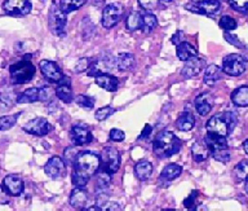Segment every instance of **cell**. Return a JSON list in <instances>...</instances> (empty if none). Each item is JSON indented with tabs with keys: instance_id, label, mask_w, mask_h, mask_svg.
Segmentation results:
<instances>
[{
	"instance_id": "cell-1",
	"label": "cell",
	"mask_w": 248,
	"mask_h": 211,
	"mask_svg": "<svg viewBox=\"0 0 248 211\" xmlns=\"http://www.w3.org/2000/svg\"><path fill=\"white\" fill-rule=\"evenodd\" d=\"M101 166V158L92 152H79L75 157L73 167V184L75 187H85Z\"/></svg>"
},
{
	"instance_id": "cell-2",
	"label": "cell",
	"mask_w": 248,
	"mask_h": 211,
	"mask_svg": "<svg viewBox=\"0 0 248 211\" xmlns=\"http://www.w3.org/2000/svg\"><path fill=\"white\" fill-rule=\"evenodd\" d=\"M181 149V141L170 131H160L153 143L154 154L159 158H170L177 154Z\"/></svg>"
},
{
	"instance_id": "cell-3",
	"label": "cell",
	"mask_w": 248,
	"mask_h": 211,
	"mask_svg": "<svg viewBox=\"0 0 248 211\" xmlns=\"http://www.w3.org/2000/svg\"><path fill=\"white\" fill-rule=\"evenodd\" d=\"M236 122H238V118L232 112H224V113H218L212 118H209L205 129L208 132L226 137L234 130Z\"/></svg>"
},
{
	"instance_id": "cell-4",
	"label": "cell",
	"mask_w": 248,
	"mask_h": 211,
	"mask_svg": "<svg viewBox=\"0 0 248 211\" xmlns=\"http://www.w3.org/2000/svg\"><path fill=\"white\" fill-rule=\"evenodd\" d=\"M9 74H11L12 83L25 84V83L30 82L35 75V66L29 60H22V61L13 64L9 67Z\"/></svg>"
},
{
	"instance_id": "cell-5",
	"label": "cell",
	"mask_w": 248,
	"mask_h": 211,
	"mask_svg": "<svg viewBox=\"0 0 248 211\" xmlns=\"http://www.w3.org/2000/svg\"><path fill=\"white\" fill-rule=\"evenodd\" d=\"M246 69H247V65H246V60L243 56L232 53L222 60V70L230 77H239L246 71Z\"/></svg>"
},
{
	"instance_id": "cell-6",
	"label": "cell",
	"mask_w": 248,
	"mask_h": 211,
	"mask_svg": "<svg viewBox=\"0 0 248 211\" xmlns=\"http://www.w3.org/2000/svg\"><path fill=\"white\" fill-rule=\"evenodd\" d=\"M124 13V7L120 3H111L105 7L101 24L105 29H112L119 24Z\"/></svg>"
},
{
	"instance_id": "cell-7",
	"label": "cell",
	"mask_w": 248,
	"mask_h": 211,
	"mask_svg": "<svg viewBox=\"0 0 248 211\" xmlns=\"http://www.w3.org/2000/svg\"><path fill=\"white\" fill-rule=\"evenodd\" d=\"M67 18L66 13L60 8V5L52 4L49 9V29L54 35L61 36L65 34V28Z\"/></svg>"
},
{
	"instance_id": "cell-8",
	"label": "cell",
	"mask_w": 248,
	"mask_h": 211,
	"mask_svg": "<svg viewBox=\"0 0 248 211\" xmlns=\"http://www.w3.org/2000/svg\"><path fill=\"white\" fill-rule=\"evenodd\" d=\"M101 166L102 170L110 175L115 174L120 167V153L112 146H106L101 153Z\"/></svg>"
},
{
	"instance_id": "cell-9",
	"label": "cell",
	"mask_w": 248,
	"mask_h": 211,
	"mask_svg": "<svg viewBox=\"0 0 248 211\" xmlns=\"http://www.w3.org/2000/svg\"><path fill=\"white\" fill-rule=\"evenodd\" d=\"M30 0H5L3 11L8 16H26L31 12Z\"/></svg>"
},
{
	"instance_id": "cell-10",
	"label": "cell",
	"mask_w": 248,
	"mask_h": 211,
	"mask_svg": "<svg viewBox=\"0 0 248 211\" xmlns=\"http://www.w3.org/2000/svg\"><path fill=\"white\" fill-rule=\"evenodd\" d=\"M114 66H116V61L110 56H105V57H98L94 61L91 63L88 67V75L89 77H94L96 78L97 75L106 74V73H110V71L114 69Z\"/></svg>"
},
{
	"instance_id": "cell-11",
	"label": "cell",
	"mask_w": 248,
	"mask_h": 211,
	"mask_svg": "<svg viewBox=\"0 0 248 211\" xmlns=\"http://www.w3.org/2000/svg\"><path fill=\"white\" fill-rule=\"evenodd\" d=\"M185 8L190 11V12L213 16V15H216L221 9V3L220 0H202L199 3L185 5Z\"/></svg>"
},
{
	"instance_id": "cell-12",
	"label": "cell",
	"mask_w": 248,
	"mask_h": 211,
	"mask_svg": "<svg viewBox=\"0 0 248 211\" xmlns=\"http://www.w3.org/2000/svg\"><path fill=\"white\" fill-rule=\"evenodd\" d=\"M44 172L46 175L50 179H61L66 175V166L65 161L61 157H52L44 166Z\"/></svg>"
},
{
	"instance_id": "cell-13",
	"label": "cell",
	"mask_w": 248,
	"mask_h": 211,
	"mask_svg": "<svg viewBox=\"0 0 248 211\" xmlns=\"http://www.w3.org/2000/svg\"><path fill=\"white\" fill-rule=\"evenodd\" d=\"M23 131L34 136H46L50 131V125L46 118L38 117L27 122L26 125L23 126Z\"/></svg>"
},
{
	"instance_id": "cell-14",
	"label": "cell",
	"mask_w": 248,
	"mask_h": 211,
	"mask_svg": "<svg viewBox=\"0 0 248 211\" xmlns=\"http://www.w3.org/2000/svg\"><path fill=\"white\" fill-rule=\"evenodd\" d=\"M39 67H40V71L44 75V78L48 79L52 83H58L62 79V77H63L60 66L56 63H53V61L42 60L39 63Z\"/></svg>"
},
{
	"instance_id": "cell-15",
	"label": "cell",
	"mask_w": 248,
	"mask_h": 211,
	"mask_svg": "<svg viewBox=\"0 0 248 211\" xmlns=\"http://www.w3.org/2000/svg\"><path fill=\"white\" fill-rule=\"evenodd\" d=\"M205 66V61L203 59H199L198 56L195 57H191L190 60L185 61V65L182 67L181 75L184 78L190 79L197 77L202 73V70L204 69Z\"/></svg>"
},
{
	"instance_id": "cell-16",
	"label": "cell",
	"mask_w": 248,
	"mask_h": 211,
	"mask_svg": "<svg viewBox=\"0 0 248 211\" xmlns=\"http://www.w3.org/2000/svg\"><path fill=\"white\" fill-rule=\"evenodd\" d=\"M70 137H71V140H73V144L78 145V146L89 144L93 139L92 133H91L89 129H87L85 126L80 125L73 126V127H71Z\"/></svg>"
},
{
	"instance_id": "cell-17",
	"label": "cell",
	"mask_w": 248,
	"mask_h": 211,
	"mask_svg": "<svg viewBox=\"0 0 248 211\" xmlns=\"http://www.w3.org/2000/svg\"><path fill=\"white\" fill-rule=\"evenodd\" d=\"M4 189L9 193V195H21L25 191V183L18 175H7L3 179Z\"/></svg>"
},
{
	"instance_id": "cell-18",
	"label": "cell",
	"mask_w": 248,
	"mask_h": 211,
	"mask_svg": "<svg viewBox=\"0 0 248 211\" xmlns=\"http://www.w3.org/2000/svg\"><path fill=\"white\" fill-rule=\"evenodd\" d=\"M56 96L65 104L73 101V90H71V79L69 77H62L56 88Z\"/></svg>"
},
{
	"instance_id": "cell-19",
	"label": "cell",
	"mask_w": 248,
	"mask_h": 211,
	"mask_svg": "<svg viewBox=\"0 0 248 211\" xmlns=\"http://www.w3.org/2000/svg\"><path fill=\"white\" fill-rule=\"evenodd\" d=\"M213 108V96L208 92H203V94L198 95L195 98V109L198 114L204 117L212 110Z\"/></svg>"
},
{
	"instance_id": "cell-20",
	"label": "cell",
	"mask_w": 248,
	"mask_h": 211,
	"mask_svg": "<svg viewBox=\"0 0 248 211\" xmlns=\"http://www.w3.org/2000/svg\"><path fill=\"white\" fill-rule=\"evenodd\" d=\"M89 195L88 191L85 189L84 187H77L71 192V195H70V205L74 207V209H84L87 202H88Z\"/></svg>"
},
{
	"instance_id": "cell-21",
	"label": "cell",
	"mask_w": 248,
	"mask_h": 211,
	"mask_svg": "<svg viewBox=\"0 0 248 211\" xmlns=\"http://www.w3.org/2000/svg\"><path fill=\"white\" fill-rule=\"evenodd\" d=\"M204 143L209 148L211 153L229 148L226 137L218 136V135H215V133H211V132H207V135L204 136Z\"/></svg>"
},
{
	"instance_id": "cell-22",
	"label": "cell",
	"mask_w": 248,
	"mask_h": 211,
	"mask_svg": "<svg viewBox=\"0 0 248 211\" xmlns=\"http://www.w3.org/2000/svg\"><path fill=\"white\" fill-rule=\"evenodd\" d=\"M97 86H100L101 88L108 91V92H115L119 87V81L114 75H110L108 73L106 74H101L96 77Z\"/></svg>"
},
{
	"instance_id": "cell-23",
	"label": "cell",
	"mask_w": 248,
	"mask_h": 211,
	"mask_svg": "<svg viewBox=\"0 0 248 211\" xmlns=\"http://www.w3.org/2000/svg\"><path fill=\"white\" fill-rule=\"evenodd\" d=\"M211 154V150L207 146L205 143H201V141H197V143H194L191 145V156H193V160L198 163H201V162H204L207 158Z\"/></svg>"
},
{
	"instance_id": "cell-24",
	"label": "cell",
	"mask_w": 248,
	"mask_h": 211,
	"mask_svg": "<svg viewBox=\"0 0 248 211\" xmlns=\"http://www.w3.org/2000/svg\"><path fill=\"white\" fill-rule=\"evenodd\" d=\"M194 126H195V118L190 112L181 113L176 121V129L178 131H182V132H187L190 130H193Z\"/></svg>"
},
{
	"instance_id": "cell-25",
	"label": "cell",
	"mask_w": 248,
	"mask_h": 211,
	"mask_svg": "<svg viewBox=\"0 0 248 211\" xmlns=\"http://www.w3.org/2000/svg\"><path fill=\"white\" fill-rule=\"evenodd\" d=\"M176 53H177V57L181 61H187L191 57H195L198 55L197 48L187 43V42H182V43L178 44L176 47Z\"/></svg>"
},
{
	"instance_id": "cell-26",
	"label": "cell",
	"mask_w": 248,
	"mask_h": 211,
	"mask_svg": "<svg viewBox=\"0 0 248 211\" xmlns=\"http://www.w3.org/2000/svg\"><path fill=\"white\" fill-rule=\"evenodd\" d=\"M116 67L120 71H128L132 70L135 67L136 60L135 56L132 53H119L116 57Z\"/></svg>"
},
{
	"instance_id": "cell-27",
	"label": "cell",
	"mask_w": 248,
	"mask_h": 211,
	"mask_svg": "<svg viewBox=\"0 0 248 211\" xmlns=\"http://www.w3.org/2000/svg\"><path fill=\"white\" fill-rule=\"evenodd\" d=\"M221 75H222V70H221L217 65L212 64V65H209V66L205 69L203 82H204L207 86H213V84H216V83L220 81Z\"/></svg>"
},
{
	"instance_id": "cell-28",
	"label": "cell",
	"mask_w": 248,
	"mask_h": 211,
	"mask_svg": "<svg viewBox=\"0 0 248 211\" xmlns=\"http://www.w3.org/2000/svg\"><path fill=\"white\" fill-rule=\"evenodd\" d=\"M181 172L182 167L180 164L170 163L163 168L162 174L159 176V180H160V181H172V180H174L176 178H178V176L181 175Z\"/></svg>"
},
{
	"instance_id": "cell-29",
	"label": "cell",
	"mask_w": 248,
	"mask_h": 211,
	"mask_svg": "<svg viewBox=\"0 0 248 211\" xmlns=\"http://www.w3.org/2000/svg\"><path fill=\"white\" fill-rule=\"evenodd\" d=\"M232 101L234 105L239 108H246L248 106V86H242L232 91Z\"/></svg>"
},
{
	"instance_id": "cell-30",
	"label": "cell",
	"mask_w": 248,
	"mask_h": 211,
	"mask_svg": "<svg viewBox=\"0 0 248 211\" xmlns=\"http://www.w3.org/2000/svg\"><path fill=\"white\" fill-rule=\"evenodd\" d=\"M135 174L137 176V179L141 180V181H145L153 174V164L149 161H140L135 166Z\"/></svg>"
},
{
	"instance_id": "cell-31",
	"label": "cell",
	"mask_w": 248,
	"mask_h": 211,
	"mask_svg": "<svg viewBox=\"0 0 248 211\" xmlns=\"http://www.w3.org/2000/svg\"><path fill=\"white\" fill-rule=\"evenodd\" d=\"M39 92H40V88H36V87L27 88L26 91H23L22 94L17 96L16 102L17 104H30V102L39 101Z\"/></svg>"
},
{
	"instance_id": "cell-32",
	"label": "cell",
	"mask_w": 248,
	"mask_h": 211,
	"mask_svg": "<svg viewBox=\"0 0 248 211\" xmlns=\"http://www.w3.org/2000/svg\"><path fill=\"white\" fill-rule=\"evenodd\" d=\"M158 25V20L153 13L145 12L141 15V30L145 34H150Z\"/></svg>"
},
{
	"instance_id": "cell-33",
	"label": "cell",
	"mask_w": 248,
	"mask_h": 211,
	"mask_svg": "<svg viewBox=\"0 0 248 211\" xmlns=\"http://www.w3.org/2000/svg\"><path fill=\"white\" fill-rule=\"evenodd\" d=\"M87 3V0H60V8L67 15L74 11H78Z\"/></svg>"
},
{
	"instance_id": "cell-34",
	"label": "cell",
	"mask_w": 248,
	"mask_h": 211,
	"mask_svg": "<svg viewBox=\"0 0 248 211\" xmlns=\"http://www.w3.org/2000/svg\"><path fill=\"white\" fill-rule=\"evenodd\" d=\"M110 183H111V176L110 174L104 170H101L100 172H97L96 175V188L98 192H105L110 187Z\"/></svg>"
},
{
	"instance_id": "cell-35",
	"label": "cell",
	"mask_w": 248,
	"mask_h": 211,
	"mask_svg": "<svg viewBox=\"0 0 248 211\" xmlns=\"http://www.w3.org/2000/svg\"><path fill=\"white\" fill-rule=\"evenodd\" d=\"M125 26H127V29L129 32H136V30L141 29V13H129L127 17V20H125Z\"/></svg>"
},
{
	"instance_id": "cell-36",
	"label": "cell",
	"mask_w": 248,
	"mask_h": 211,
	"mask_svg": "<svg viewBox=\"0 0 248 211\" xmlns=\"http://www.w3.org/2000/svg\"><path fill=\"white\" fill-rule=\"evenodd\" d=\"M234 176L236 180L244 181L248 178V161H240L234 167Z\"/></svg>"
},
{
	"instance_id": "cell-37",
	"label": "cell",
	"mask_w": 248,
	"mask_h": 211,
	"mask_svg": "<svg viewBox=\"0 0 248 211\" xmlns=\"http://www.w3.org/2000/svg\"><path fill=\"white\" fill-rule=\"evenodd\" d=\"M19 115H21V113L0 117V131H7V130L12 129L16 125V122H17Z\"/></svg>"
},
{
	"instance_id": "cell-38",
	"label": "cell",
	"mask_w": 248,
	"mask_h": 211,
	"mask_svg": "<svg viewBox=\"0 0 248 211\" xmlns=\"http://www.w3.org/2000/svg\"><path fill=\"white\" fill-rule=\"evenodd\" d=\"M75 102L83 109H93L94 106V98L87 95H79L75 97Z\"/></svg>"
},
{
	"instance_id": "cell-39",
	"label": "cell",
	"mask_w": 248,
	"mask_h": 211,
	"mask_svg": "<svg viewBox=\"0 0 248 211\" xmlns=\"http://www.w3.org/2000/svg\"><path fill=\"white\" fill-rule=\"evenodd\" d=\"M115 113V109L112 108V106H104V108H100L98 110H96V113H94V118H96L97 121H105V119H108L110 115Z\"/></svg>"
},
{
	"instance_id": "cell-40",
	"label": "cell",
	"mask_w": 248,
	"mask_h": 211,
	"mask_svg": "<svg viewBox=\"0 0 248 211\" xmlns=\"http://www.w3.org/2000/svg\"><path fill=\"white\" fill-rule=\"evenodd\" d=\"M229 4L236 12L248 15V0H229Z\"/></svg>"
},
{
	"instance_id": "cell-41",
	"label": "cell",
	"mask_w": 248,
	"mask_h": 211,
	"mask_svg": "<svg viewBox=\"0 0 248 211\" xmlns=\"http://www.w3.org/2000/svg\"><path fill=\"white\" fill-rule=\"evenodd\" d=\"M221 29H224L226 32H230V30H234L236 29V21L230 16H222L220 18V22H218Z\"/></svg>"
},
{
	"instance_id": "cell-42",
	"label": "cell",
	"mask_w": 248,
	"mask_h": 211,
	"mask_svg": "<svg viewBox=\"0 0 248 211\" xmlns=\"http://www.w3.org/2000/svg\"><path fill=\"white\" fill-rule=\"evenodd\" d=\"M212 157L218 162H222V163H228L229 161H230V152H229L228 149H222V150H217V152L211 153Z\"/></svg>"
},
{
	"instance_id": "cell-43",
	"label": "cell",
	"mask_w": 248,
	"mask_h": 211,
	"mask_svg": "<svg viewBox=\"0 0 248 211\" xmlns=\"http://www.w3.org/2000/svg\"><path fill=\"white\" fill-rule=\"evenodd\" d=\"M89 65H91V61H89V59H87V57L79 59L77 61V64H75L74 71H75V73H78V74H80V73H83V71L88 70Z\"/></svg>"
},
{
	"instance_id": "cell-44",
	"label": "cell",
	"mask_w": 248,
	"mask_h": 211,
	"mask_svg": "<svg viewBox=\"0 0 248 211\" xmlns=\"http://www.w3.org/2000/svg\"><path fill=\"white\" fill-rule=\"evenodd\" d=\"M54 94H56V91L50 90L49 87H43L39 92V101H49L52 100Z\"/></svg>"
},
{
	"instance_id": "cell-45",
	"label": "cell",
	"mask_w": 248,
	"mask_h": 211,
	"mask_svg": "<svg viewBox=\"0 0 248 211\" xmlns=\"http://www.w3.org/2000/svg\"><path fill=\"white\" fill-rule=\"evenodd\" d=\"M198 193H199L198 191H193L191 193H190L189 197H187V198L184 201V206H185L186 209H189V210H194V209H195V205H197Z\"/></svg>"
},
{
	"instance_id": "cell-46",
	"label": "cell",
	"mask_w": 248,
	"mask_h": 211,
	"mask_svg": "<svg viewBox=\"0 0 248 211\" xmlns=\"http://www.w3.org/2000/svg\"><path fill=\"white\" fill-rule=\"evenodd\" d=\"M125 139V133L119 129H112L110 131V140L115 141V143H120Z\"/></svg>"
},
{
	"instance_id": "cell-47",
	"label": "cell",
	"mask_w": 248,
	"mask_h": 211,
	"mask_svg": "<svg viewBox=\"0 0 248 211\" xmlns=\"http://www.w3.org/2000/svg\"><path fill=\"white\" fill-rule=\"evenodd\" d=\"M159 0H139V5L145 11H153L156 8Z\"/></svg>"
},
{
	"instance_id": "cell-48",
	"label": "cell",
	"mask_w": 248,
	"mask_h": 211,
	"mask_svg": "<svg viewBox=\"0 0 248 211\" xmlns=\"http://www.w3.org/2000/svg\"><path fill=\"white\" fill-rule=\"evenodd\" d=\"M78 153L74 150L73 148H66L65 152H63V161L65 162H67L69 164H71L73 166L74 161H75V157H77Z\"/></svg>"
},
{
	"instance_id": "cell-49",
	"label": "cell",
	"mask_w": 248,
	"mask_h": 211,
	"mask_svg": "<svg viewBox=\"0 0 248 211\" xmlns=\"http://www.w3.org/2000/svg\"><path fill=\"white\" fill-rule=\"evenodd\" d=\"M225 39H226V42H229L230 44H232V46H235V47L242 48V49L244 48V44L242 43L239 39H238V36L232 35V34H229V32H225Z\"/></svg>"
},
{
	"instance_id": "cell-50",
	"label": "cell",
	"mask_w": 248,
	"mask_h": 211,
	"mask_svg": "<svg viewBox=\"0 0 248 211\" xmlns=\"http://www.w3.org/2000/svg\"><path fill=\"white\" fill-rule=\"evenodd\" d=\"M185 34H184V32H181V30H178V32H176L173 34V36H172V39H170V42L173 44H176V46H178L180 43H182V42H185Z\"/></svg>"
},
{
	"instance_id": "cell-51",
	"label": "cell",
	"mask_w": 248,
	"mask_h": 211,
	"mask_svg": "<svg viewBox=\"0 0 248 211\" xmlns=\"http://www.w3.org/2000/svg\"><path fill=\"white\" fill-rule=\"evenodd\" d=\"M8 202H9V193L4 189L3 185H0V203L5 205Z\"/></svg>"
},
{
	"instance_id": "cell-52",
	"label": "cell",
	"mask_w": 248,
	"mask_h": 211,
	"mask_svg": "<svg viewBox=\"0 0 248 211\" xmlns=\"http://www.w3.org/2000/svg\"><path fill=\"white\" fill-rule=\"evenodd\" d=\"M151 131H153V127H151L150 125H146L145 127H143L142 132H141V135H140L139 140H142V139H147L149 137V135L151 133Z\"/></svg>"
},
{
	"instance_id": "cell-53",
	"label": "cell",
	"mask_w": 248,
	"mask_h": 211,
	"mask_svg": "<svg viewBox=\"0 0 248 211\" xmlns=\"http://www.w3.org/2000/svg\"><path fill=\"white\" fill-rule=\"evenodd\" d=\"M102 210H122V207L116 202H108L106 205H104Z\"/></svg>"
},
{
	"instance_id": "cell-54",
	"label": "cell",
	"mask_w": 248,
	"mask_h": 211,
	"mask_svg": "<svg viewBox=\"0 0 248 211\" xmlns=\"http://www.w3.org/2000/svg\"><path fill=\"white\" fill-rule=\"evenodd\" d=\"M243 150L248 154V139L243 143Z\"/></svg>"
},
{
	"instance_id": "cell-55",
	"label": "cell",
	"mask_w": 248,
	"mask_h": 211,
	"mask_svg": "<svg viewBox=\"0 0 248 211\" xmlns=\"http://www.w3.org/2000/svg\"><path fill=\"white\" fill-rule=\"evenodd\" d=\"M244 191H246V193L248 195V178L244 180Z\"/></svg>"
},
{
	"instance_id": "cell-56",
	"label": "cell",
	"mask_w": 248,
	"mask_h": 211,
	"mask_svg": "<svg viewBox=\"0 0 248 211\" xmlns=\"http://www.w3.org/2000/svg\"><path fill=\"white\" fill-rule=\"evenodd\" d=\"M193 1H195V3H199V1H202V0H193Z\"/></svg>"
},
{
	"instance_id": "cell-57",
	"label": "cell",
	"mask_w": 248,
	"mask_h": 211,
	"mask_svg": "<svg viewBox=\"0 0 248 211\" xmlns=\"http://www.w3.org/2000/svg\"><path fill=\"white\" fill-rule=\"evenodd\" d=\"M164 1H170V0H164Z\"/></svg>"
}]
</instances>
